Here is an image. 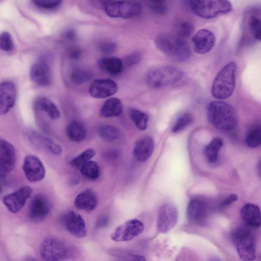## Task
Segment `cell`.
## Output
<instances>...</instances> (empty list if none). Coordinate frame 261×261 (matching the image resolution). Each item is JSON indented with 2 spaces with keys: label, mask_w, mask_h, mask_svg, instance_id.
<instances>
[{
  "label": "cell",
  "mask_w": 261,
  "mask_h": 261,
  "mask_svg": "<svg viewBox=\"0 0 261 261\" xmlns=\"http://www.w3.org/2000/svg\"><path fill=\"white\" fill-rule=\"evenodd\" d=\"M232 240L242 259L252 260L255 259V240L250 230L244 227L237 228L232 233Z\"/></svg>",
  "instance_id": "obj_6"
},
{
  "label": "cell",
  "mask_w": 261,
  "mask_h": 261,
  "mask_svg": "<svg viewBox=\"0 0 261 261\" xmlns=\"http://www.w3.org/2000/svg\"><path fill=\"white\" fill-rule=\"evenodd\" d=\"M194 31V26L192 23L184 21L178 24L176 28V35L185 39L189 37Z\"/></svg>",
  "instance_id": "obj_39"
},
{
  "label": "cell",
  "mask_w": 261,
  "mask_h": 261,
  "mask_svg": "<svg viewBox=\"0 0 261 261\" xmlns=\"http://www.w3.org/2000/svg\"><path fill=\"white\" fill-rule=\"evenodd\" d=\"M64 37L69 40H73L76 38V33L72 29H68L64 33Z\"/></svg>",
  "instance_id": "obj_45"
},
{
  "label": "cell",
  "mask_w": 261,
  "mask_h": 261,
  "mask_svg": "<svg viewBox=\"0 0 261 261\" xmlns=\"http://www.w3.org/2000/svg\"><path fill=\"white\" fill-rule=\"evenodd\" d=\"M70 80L76 85H81L89 81L92 74L88 70L80 67L73 69L70 73Z\"/></svg>",
  "instance_id": "obj_34"
},
{
  "label": "cell",
  "mask_w": 261,
  "mask_h": 261,
  "mask_svg": "<svg viewBox=\"0 0 261 261\" xmlns=\"http://www.w3.org/2000/svg\"><path fill=\"white\" fill-rule=\"evenodd\" d=\"M118 89L117 83L110 79L93 81L89 88L90 95L94 98H105L115 94Z\"/></svg>",
  "instance_id": "obj_17"
},
{
  "label": "cell",
  "mask_w": 261,
  "mask_h": 261,
  "mask_svg": "<svg viewBox=\"0 0 261 261\" xmlns=\"http://www.w3.org/2000/svg\"><path fill=\"white\" fill-rule=\"evenodd\" d=\"M104 10L107 15L112 18H130L141 13L142 6L135 1L120 0L111 3Z\"/></svg>",
  "instance_id": "obj_8"
},
{
  "label": "cell",
  "mask_w": 261,
  "mask_h": 261,
  "mask_svg": "<svg viewBox=\"0 0 261 261\" xmlns=\"http://www.w3.org/2000/svg\"><path fill=\"white\" fill-rule=\"evenodd\" d=\"M149 1H152L155 3H159L162 2L164 0H149Z\"/></svg>",
  "instance_id": "obj_48"
},
{
  "label": "cell",
  "mask_w": 261,
  "mask_h": 261,
  "mask_svg": "<svg viewBox=\"0 0 261 261\" xmlns=\"http://www.w3.org/2000/svg\"><path fill=\"white\" fill-rule=\"evenodd\" d=\"M63 0H32L36 7L45 10H52L58 8Z\"/></svg>",
  "instance_id": "obj_40"
},
{
  "label": "cell",
  "mask_w": 261,
  "mask_h": 261,
  "mask_svg": "<svg viewBox=\"0 0 261 261\" xmlns=\"http://www.w3.org/2000/svg\"><path fill=\"white\" fill-rule=\"evenodd\" d=\"M154 149V143L152 138L149 136L143 137L136 141L133 154L137 160L144 162L150 158Z\"/></svg>",
  "instance_id": "obj_21"
},
{
  "label": "cell",
  "mask_w": 261,
  "mask_h": 261,
  "mask_svg": "<svg viewBox=\"0 0 261 261\" xmlns=\"http://www.w3.org/2000/svg\"><path fill=\"white\" fill-rule=\"evenodd\" d=\"M193 115L188 112L182 113L180 114L175 121L171 130L172 133H178L190 125L193 121Z\"/></svg>",
  "instance_id": "obj_33"
},
{
  "label": "cell",
  "mask_w": 261,
  "mask_h": 261,
  "mask_svg": "<svg viewBox=\"0 0 261 261\" xmlns=\"http://www.w3.org/2000/svg\"><path fill=\"white\" fill-rule=\"evenodd\" d=\"M246 144L250 148L261 145V125H256L250 130L246 137Z\"/></svg>",
  "instance_id": "obj_35"
},
{
  "label": "cell",
  "mask_w": 261,
  "mask_h": 261,
  "mask_svg": "<svg viewBox=\"0 0 261 261\" xmlns=\"http://www.w3.org/2000/svg\"><path fill=\"white\" fill-rule=\"evenodd\" d=\"M189 5L196 15L206 19L225 14L232 9L229 0H190Z\"/></svg>",
  "instance_id": "obj_5"
},
{
  "label": "cell",
  "mask_w": 261,
  "mask_h": 261,
  "mask_svg": "<svg viewBox=\"0 0 261 261\" xmlns=\"http://www.w3.org/2000/svg\"><path fill=\"white\" fill-rule=\"evenodd\" d=\"M23 135L25 140L34 147L46 150L55 155L62 153V147L58 142L35 130L25 129Z\"/></svg>",
  "instance_id": "obj_9"
},
{
  "label": "cell",
  "mask_w": 261,
  "mask_h": 261,
  "mask_svg": "<svg viewBox=\"0 0 261 261\" xmlns=\"http://www.w3.org/2000/svg\"><path fill=\"white\" fill-rule=\"evenodd\" d=\"M256 170L258 175L261 177V161L257 165Z\"/></svg>",
  "instance_id": "obj_47"
},
{
  "label": "cell",
  "mask_w": 261,
  "mask_h": 261,
  "mask_svg": "<svg viewBox=\"0 0 261 261\" xmlns=\"http://www.w3.org/2000/svg\"><path fill=\"white\" fill-rule=\"evenodd\" d=\"M141 59L140 54L138 52L132 53L127 55L123 63V65L125 64L126 66H132L138 63Z\"/></svg>",
  "instance_id": "obj_42"
},
{
  "label": "cell",
  "mask_w": 261,
  "mask_h": 261,
  "mask_svg": "<svg viewBox=\"0 0 261 261\" xmlns=\"http://www.w3.org/2000/svg\"><path fill=\"white\" fill-rule=\"evenodd\" d=\"M178 220V212L176 206L169 203L162 205L159 210L157 218L158 230L165 233L171 230Z\"/></svg>",
  "instance_id": "obj_12"
},
{
  "label": "cell",
  "mask_w": 261,
  "mask_h": 261,
  "mask_svg": "<svg viewBox=\"0 0 261 261\" xmlns=\"http://www.w3.org/2000/svg\"><path fill=\"white\" fill-rule=\"evenodd\" d=\"M14 45L11 35L8 32L4 31L0 36V47L5 52L11 51L14 49Z\"/></svg>",
  "instance_id": "obj_37"
},
{
  "label": "cell",
  "mask_w": 261,
  "mask_h": 261,
  "mask_svg": "<svg viewBox=\"0 0 261 261\" xmlns=\"http://www.w3.org/2000/svg\"><path fill=\"white\" fill-rule=\"evenodd\" d=\"M123 110V106L121 100L113 97L105 101L100 109V113L103 117L110 118L121 115Z\"/></svg>",
  "instance_id": "obj_25"
},
{
  "label": "cell",
  "mask_w": 261,
  "mask_h": 261,
  "mask_svg": "<svg viewBox=\"0 0 261 261\" xmlns=\"http://www.w3.org/2000/svg\"><path fill=\"white\" fill-rule=\"evenodd\" d=\"M192 41L195 53L205 54L214 46L216 38L214 33L207 29H200L192 37Z\"/></svg>",
  "instance_id": "obj_18"
},
{
  "label": "cell",
  "mask_w": 261,
  "mask_h": 261,
  "mask_svg": "<svg viewBox=\"0 0 261 261\" xmlns=\"http://www.w3.org/2000/svg\"><path fill=\"white\" fill-rule=\"evenodd\" d=\"M98 134L102 139L108 142L117 139L120 135L119 130L114 126L110 124L100 125L98 129Z\"/></svg>",
  "instance_id": "obj_32"
},
{
  "label": "cell",
  "mask_w": 261,
  "mask_h": 261,
  "mask_svg": "<svg viewBox=\"0 0 261 261\" xmlns=\"http://www.w3.org/2000/svg\"><path fill=\"white\" fill-rule=\"evenodd\" d=\"M184 72L176 66L166 65L151 68L146 74L148 85L153 88H160L174 84L184 76Z\"/></svg>",
  "instance_id": "obj_4"
},
{
  "label": "cell",
  "mask_w": 261,
  "mask_h": 261,
  "mask_svg": "<svg viewBox=\"0 0 261 261\" xmlns=\"http://www.w3.org/2000/svg\"><path fill=\"white\" fill-rule=\"evenodd\" d=\"M206 213V207L203 201L193 199L189 202L187 214L190 221L195 223L200 222L204 219Z\"/></svg>",
  "instance_id": "obj_24"
},
{
  "label": "cell",
  "mask_w": 261,
  "mask_h": 261,
  "mask_svg": "<svg viewBox=\"0 0 261 261\" xmlns=\"http://www.w3.org/2000/svg\"><path fill=\"white\" fill-rule=\"evenodd\" d=\"M115 1L116 0H89V2L94 7L105 9L108 5Z\"/></svg>",
  "instance_id": "obj_43"
},
{
  "label": "cell",
  "mask_w": 261,
  "mask_h": 261,
  "mask_svg": "<svg viewBox=\"0 0 261 261\" xmlns=\"http://www.w3.org/2000/svg\"><path fill=\"white\" fill-rule=\"evenodd\" d=\"M155 43L159 50L176 62H186L191 56V52L188 42L177 35L160 34L156 36Z\"/></svg>",
  "instance_id": "obj_1"
},
{
  "label": "cell",
  "mask_w": 261,
  "mask_h": 261,
  "mask_svg": "<svg viewBox=\"0 0 261 261\" xmlns=\"http://www.w3.org/2000/svg\"><path fill=\"white\" fill-rule=\"evenodd\" d=\"M96 154L92 148H88L83 151L70 162L71 165L74 167L81 166L84 163L89 161Z\"/></svg>",
  "instance_id": "obj_36"
},
{
  "label": "cell",
  "mask_w": 261,
  "mask_h": 261,
  "mask_svg": "<svg viewBox=\"0 0 261 261\" xmlns=\"http://www.w3.org/2000/svg\"><path fill=\"white\" fill-rule=\"evenodd\" d=\"M99 48L101 53L109 54L115 51L116 46L113 42L107 41L101 43L99 45Z\"/></svg>",
  "instance_id": "obj_41"
},
{
  "label": "cell",
  "mask_w": 261,
  "mask_h": 261,
  "mask_svg": "<svg viewBox=\"0 0 261 261\" xmlns=\"http://www.w3.org/2000/svg\"><path fill=\"white\" fill-rule=\"evenodd\" d=\"M81 55V50L77 48H72L69 53V56L72 59L75 60L80 58Z\"/></svg>",
  "instance_id": "obj_46"
},
{
  "label": "cell",
  "mask_w": 261,
  "mask_h": 261,
  "mask_svg": "<svg viewBox=\"0 0 261 261\" xmlns=\"http://www.w3.org/2000/svg\"><path fill=\"white\" fill-rule=\"evenodd\" d=\"M98 64L101 69L112 74H120L124 67L123 61L116 57L101 58L99 60Z\"/></svg>",
  "instance_id": "obj_26"
},
{
  "label": "cell",
  "mask_w": 261,
  "mask_h": 261,
  "mask_svg": "<svg viewBox=\"0 0 261 261\" xmlns=\"http://www.w3.org/2000/svg\"><path fill=\"white\" fill-rule=\"evenodd\" d=\"M35 105L38 110L46 114L51 120L58 119L60 117V112L58 107L46 97L38 98Z\"/></svg>",
  "instance_id": "obj_28"
},
{
  "label": "cell",
  "mask_w": 261,
  "mask_h": 261,
  "mask_svg": "<svg viewBox=\"0 0 261 261\" xmlns=\"http://www.w3.org/2000/svg\"><path fill=\"white\" fill-rule=\"evenodd\" d=\"M237 64L230 62L223 67L215 76L212 87L213 96L224 99L231 96L235 87Z\"/></svg>",
  "instance_id": "obj_3"
},
{
  "label": "cell",
  "mask_w": 261,
  "mask_h": 261,
  "mask_svg": "<svg viewBox=\"0 0 261 261\" xmlns=\"http://www.w3.org/2000/svg\"><path fill=\"white\" fill-rule=\"evenodd\" d=\"M32 193V189L31 187L22 186L14 192L4 196L3 203L11 213H17L24 206Z\"/></svg>",
  "instance_id": "obj_11"
},
{
  "label": "cell",
  "mask_w": 261,
  "mask_h": 261,
  "mask_svg": "<svg viewBox=\"0 0 261 261\" xmlns=\"http://www.w3.org/2000/svg\"><path fill=\"white\" fill-rule=\"evenodd\" d=\"M81 174L86 178L95 180L97 179L100 174V170L97 163L89 161L83 164L80 168Z\"/></svg>",
  "instance_id": "obj_30"
},
{
  "label": "cell",
  "mask_w": 261,
  "mask_h": 261,
  "mask_svg": "<svg viewBox=\"0 0 261 261\" xmlns=\"http://www.w3.org/2000/svg\"><path fill=\"white\" fill-rule=\"evenodd\" d=\"M129 116L136 127L141 130H144L147 127L148 116L144 112L136 109L129 110Z\"/></svg>",
  "instance_id": "obj_31"
},
{
  "label": "cell",
  "mask_w": 261,
  "mask_h": 261,
  "mask_svg": "<svg viewBox=\"0 0 261 261\" xmlns=\"http://www.w3.org/2000/svg\"><path fill=\"white\" fill-rule=\"evenodd\" d=\"M16 153L14 146L5 139L0 141V175L6 177L15 167Z\"/></svg>",
  "instance_id": "obj_13"
},
{
  "label": "cell",
  "mask_w": 261,
  "mask_h": 261,
  "mask_svg": "<svg viewBox=\"0 0 261 261\" xmlns=\"http://www.w3.org/2000/svg\"><path fill=\"white\" fill-rule=\"evenodd\" d=\"M30 75L32 81L40 86L47 87L51 83V70L44 59L39 60L32 65Z\"/></svg>",
  "instance_id": "obj_16"
},
{
  "label": "cell",
  "mask_w": 261,
  "mask_h": 261,
  "mask_svg": "<svg viewBox=\"0 0 261 261\" xmlns=\"http://www.w3.org/2000/svg\"><path fill=\"white\" fill-rule=\"evenodd\" d=\"M249 25L254 38L261 41V19L252 16L249 20Z\"/></svg>",
  "instance_id": "obj_38"
},
{
  "label": "cell",
  "mask_w": 261,
  "mask_h": 261,
  "mask_svg": "<svg viewBox=\"0 0 261 261\" xmlns=\"http://www.w3.org/2000/svg\"><path fill=\"white\" fill-rule=\"evenodd\" d=\"M207 118L215 128L223 130L233 129L237 123L236 112L229 104L222 101L211 102L207 108Z\"/></svg>",
  "instance_id": "obj_2"
},
{
  "label": "cell",
  "mask_w": 261,
  "mask_h": 261,
  "mask_svg": "<svg viewBox=\"0 0 261 261\" xmlns=\"http://www.w3.org/2000/svg\"><path fill=\"white\" fill-rule=\"evenodd\" d=\"M223 141L220 138L213 139L204 148V153L207 161L210 163H215L218 158L219 152L223 146Z\"/></svg>",
  "instance_id": "obj_29"
},
{
  "label": "cell",
  "mask_w": 261,
  "mask_h": 261,
  "mask_svg": "<svg viewBox=\"0 0 261 261\" xmlns=\"http://www.w3.org/2000/svg\"><path fill=\"white\" fill-rule=\"evenodd\" d=\"M39 252L42 259L48 261L64 260L69 254L66 244L55 237L45 238L40 246Z\"/></svg>",
  "instance_id": "obj_7"
},
{
  "label": "cell",
  "mask_w": 261,
  "mask_h": 261,
  "mask_svg": "<svg viewBox=\"0 0 261 261\" xmlns=\"http://www.w3.org/2000/svg\"><path fill=\"white\" fill-rule=\"evenodd\" d=\"M238 199V196L236 194H232L226 198L221 203V206L222 207H225L230 205L232 203L237 201Z\"/></svg>",
  "instance_id": "obj_44"
},
{
  "label": "cell",
  "mask_w": 261,
  "mask_h": 261,
  "mask_svg": "<svg viewBox=\"0 0 261 261\" xmlns=\"http://www.w3.org/2000/svg\"><path fill=\"white\" fill-rule=\"evenodd\" d=\"M62 223L66 230L75 237L83 238L86 236V223L79 213L68 212L63 216Z\"/></svg>",
  "instance_id": "obj_15"
},
{
  "label": "cell",
  "mask_w": 261,
  "mask_h": 261,
  "mask_svg": "<svg viewBox=\"0 0 261 261\" xmlns=\"http://www.w3.org/2000/svg\"><path fill=\"white\" fill-rule=\"evenodd\" d=\"M74 204L75 207L80 210L91 212L96 208L97 198L93 191L87 189L77 195Z\"/></svg>",
  "instance_id": "obj_23"
},
{
  "label": "cell",
  "mask_w": 261,
  "mask_h": 261,
  "mask_svg": "<svg viewBox=\"0 0 261 261\" xmlns=\"http://www.w3.org/2000/svg\"><path fill=\"white\" fill-rule=\"evenodd\" d=\"M66 134L70 140L75 142H80L86 138L87 132L85 127L82 123L76 120H73L67 125Z\"/></svg>",
  "instance_id": "obj_27"
},
{
  "label": "cell",
  "mask_w": 261,
  "mask_h": 261,
  "mask_svg": "<svg viewBox=\"0 0 261 261\" xmlns=\"http://www.w3.org/2000/svg\"><path fill=\"white\" fill-rule=\"evenodd\" d=\"M240 214L247 227L256 228L261 225V212L257 205L251 203H246L242 207Z\"/></svg>",
  "instance_id": "obj_22"
},
{
  "label": "cell",
  "mask_w": 261,
  "mask_h": 261,
  "mask_svg": "<svg viewBox=\"0 0 261 261\" xmlns=\"http://www.w3.org/2000/svg\"><path fill=\"white\" fill-rule=\"evenodd\" d=\"M16 97V87L10 81L2 82L0 85V113L4 115L14 107Z\"/></svg>",
  "instance_id": "obj_19"
},
{
  "label": "cell",
  "mask_w": 261,
  "mask_h": 261,
  "mask_svg": "<svg viewBox=\"0 0 261 261\" xmlns=\"http://www.w3.org/2000/svg\"><path fill=\"white\" fill-rule=\"evenodd\" d=\"M22 168L27 179L32 182L41 180L45 175L44 165L37 156L34 155L25 156Z\"/></svg>",
  "instance_id": "obj_14"
},
{
  "label": "cell",
  "mask_w": 261,
  "mask_h": 261,
  "mask_svg": "<svg viewBox=\"0 0 261 261\" xmlns=\"http://www.w3.org/2000/svg\"><path fill=\"white\" fill-rule=\"evenodd\" d=\"M144 228L143 223L139 220H129L113 230L111 234V239L116 242L129 241L140 235Z\"/></svg>",
  "instance_id": "obj_10"
},
{
  "label": "cell",
  "mask_w": 261,
  "mask_h": 261,
  "mask_svg": "<svg viewBox=\"0 0 261 261\" xmlns=\"http://www.w3.org/2000/svg\"><path fill=\"white\" fill-rule=\"evenodd\" d=\"M50 210V204L47 197L42 194H38L30 202L29 217L34 220H41L48 215Z\"/></svg>",
  "instance_id": "obj_20"
}]
</instances>
